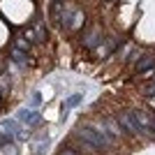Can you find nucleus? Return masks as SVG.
I'll return each instance as SVG.
<instances>
[{
	"instance_id": "1",
	"label": "nucleus",
	"mask_w": 155,
	"mask_h": 155,
	"mask_svg": "<svg viewBox=\"0 0 155 155\" xmlns=\"http://www.w3.org/2000/svg\"><path fill=\"white\" fill-rule=\"evenodd\" d=\"M77 139L81 143H84V148H88V150H107L109 148V143H111V139L104 132H100V130H95V127H88V125H81V127H77Z\"/></svg>"
},
{
	"instance_id": "2",
	"label": "nucleus",
	"mask_w": 155,
	"mask_h": 155,
	"mask_svg": "<svg viewBox=\"0 0 155 155\" xmlns=\"http://www.w3.org/2000/svg\"><path fill=\"white\" fill-rule=\"evenodd\" d=\"M116 120L120 123V127H123L125 132H130V134H139V132H141V125L137 120L134 111H120Z\"/></svg>"
},
{
	"instance_id": "3",
	"label": "nucleus",
	"mask_w": 155,
	"mask_h": 155,
	"mask_svg": "<svg viewBox=\"0 0 155 155\" xmlns=\"http://www.w3.org/2000/svg\"><path fill=\"white\" fill-rule=\"evenodd\" d=\"M102 39H104L102 37V28H100V26H93L91 30L81 37V44H84L86 49H97V46L102 44Z\"/></svg>"
},
{
	"instance_id": "4",
	"label": "nucleus",
	"mask_w": 155,
	"mask_h": 155,
	"mask_svg": "<svg viewBox=\"0 0 155 155\" xmlns=\"http://www.w3.org/2000/svg\"><path fill=\"white\" fill-rule=\"evenodd\" d=\"M9 56H12L14 63L19 65V70H26L28 65H30V56H28V51H21V49H16V46H12Z\"/></svg>"
},
{
	"instance_id": "5",
	"label": "nucleus",
	"mask_w": 155,
	"mask_h": 155,
	"mask_svg": "<svg viewBox=\"0 0 155 155\" xmlns=\"http://www.w3.org/2000/svg\"><path fill=\"white\" fill-rule=\"evenodd\" d=\"M153 67H155V56H141L134 70L137 74H143V72H153Z\"/></svg>"
},
{
	"instance_id": "6",
	"label": "nucleus",
	"mask_w": 155,
	"mask_h": 155,
	"mask_svg": "<svg viewBox=\"0 0 155 155\" xmlns=\"http://www.w3.org/2000/svg\"><path fill=\"white\" fill-rule=\"evenodd\" d=\"M0 130H5V132H9V134L19 137L21 134V123L14 120V118H5V120H0Z\"/></svg>"
},
{
	"instance_id": "7",
	"label": "nucleus",
	"mask_w": 155,
	"mask_h": 155,
	"mask_svg": "<svg viewBox=\"0 0 155 155\" xmlns=\"http://www.w3.org/2000/svg\"><path fill=\"white\" fill-rule=\"evenodd\" d=\"M16 120H21V123H30L35 125L39 120V114L37 111H32V109H21L19 114H16Z\"/></svg>"
},
{
	"instance_id": "8",
	"label": "nucleus",
	"mask_w": 155,
	"mask_h": 155,
	"mask_svg": "<svg viewBox=\"0 0 155 155\" xmlns=\"http://www.w3.org/2000/svg\"><path fill=\"white\" fill-rule=\"evenodd\" d=\"M81 100H84V93H74V95L67 97V102L63 104V114H60V118L67 116V111L72 109V107H77V104H81Z\"/></svg>"
},
{
	"instance_id": "9",
	"label": "nucleus",
	"mask_w": 155,
	"mask_h": 155,
	"mask_svg": "<svg viewBox=\"0 0 155 155\" xmlns=\"http://www.w3.org/2000/svg\"><path fill=\"white\" fill-rule=\"evenodd\" d=\"M32 150H35V155H44L46 153V150H49V139H46V134L44 137H42V141H35V148H32Z\"/></svg>"
},
{
	"instance_id": "10",
	"label": "nucleus",
	"mask_w": 155,
	"mask_h": 155,
	"mask_svg": "<svg viewBox=\"0 0 155 155\" xmlns=\"http://www.w3.org/2000/svg\"><path fill=\"white\" fill-rule=\"evenodd\" d=\"M9 143H14V134H9V132H0V148H5V146H9Z\"/></svg>"
},
{
	"instance_id": "11",
	"label": "nucleus",
	"mask_w": 155,
	"mask_h": 155,
	"mask_svg": "<svg viewBox=\"0 0 155 155\" xmlns=\"http://www.w3.org/2000/svg\"><path fill=\"white\" fill-rule=\"evenodd\" d=\"M7 91H9V77L2 72V74H0V95H2V93H7Z\"/></svg>"
},
{
	"instance_id": "12",
	"label": "nucleus",
	"mask_w": 155,
	"mask_h": 155,
	"mask_svg": "<svg viewBox=\"0 0 155 155\" xmlns=\"http://www.w3.org/2000/svg\"><path fill=\"white\" fill-rule=\"evenodd\" d=\"M14 46L21 49V51H28V49H30V42H26L23 37H16V39H14Z\"/></svg>"
},
{
	"instance_id": "13",
	"label": "nucleus",
	"mask_w": 155,
	"mask_h": 155,
	"mask_svg": "<svg viewBox=\"0 0 155 155\" xmlns=\"http://www.w3.org/2000/svg\"><path fill=\"white\" fill-rule=\"evenodd\" d=\"M141 56H143V53L139 51V49H134V53H132V58H127V63H132V65L139 63V58H141Z\"/></svg>"
},
{
	"instance_id": "14",
	"label": "nucleus",
	"mask_w": 155,
	"mask_h": 155,
	"mask_svg": "<svg viewBox=\"0 0 155 155\" xmlns=\"http://www.w3.org/2000/svg\"><path fill=\"white\" fill-rule=\"evenodd\" d=\"M30 104L39 107V104H42V95H39V93H32V97H30Z\"/></svg>"
},
{
	"instance_id": "15",
	"label": "nucleus",
	"mask_w": 155,
	"mask_h": 155,
	"mask_svg": "<svg viewBox=\"0 0 155 155\" xmlns=\"http://www.w3.org/2000/svg\"><path fill=\"white\" fill-rule=\"evenodd\" d=\"M146 95H150V97H155V81L153 84L148 86V88H146Z\"/></svg>"
},
{
	"instance_id": "16",
	"label": "nucleus",
	"mask_w": 155,
	"mask_h": 155,
	"mask_svg": "<svg viewBox=\"0 0 155 155\" xmlns=\"http://www.w3.org/2000/svg\"><path fill=\"white\" fill-rule=\"evenodd\" d=\"M58 155H77V150H74V148H67V150H60Z\"/></svg>"
},
{
	"instance_id": "17",
	"label": "nucleus",
	"mask_w": 155,
	"mask_h": 155,
	"mask_svg": "<svg viewBox=\"0 0 155 155\" xmlns=\"http://www.w3.org/2000/svg\"><path fill=\"white\" fill-rule=\"evenodd\" d=\"M150 118H153V120H155V116H150Z\"/></svg>"
}]
</instances>
